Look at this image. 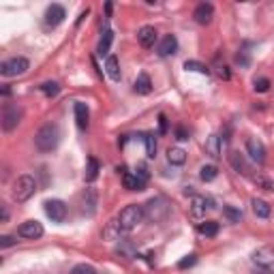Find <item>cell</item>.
Listing matches in <instances>:
<instances>
[{
    "label": "cell",
    "mask_w": 274,
    "mask_h": 274,
    "mask_svg": "<svg viewBox=\"0 0 274 274\" xmlns=\"http://www.w3.org/2000/svg\"><path fill=\"white\" fill-rule=\"evenodd\" d=\"M60 141V131L56 125H43L37 133H34V146H37L39 152H52V150H56V146H58Z\"/></svg>",
    "instance_id": "obj_1"
},
{
    "label": "cell",
    "mask_w": 274,
    "mask_h": 274,
    "mask_svg": "<svg viewBox=\"0 0 274 274\" xmlns=\"http://www.w3.org/2000/svg\"><path fill=\"white\" fill-rule=\"evenodd\" d=\"M143 216H146V212H143V206H137V204L127 206L125 210H122V212L118 214V219H116V221H118L120 232H122V234L133 232V229L143 221Z\"/></svg>",
    "instance_id": "obj_2"
},
{
    "label": "cell",
    "mask_w": 274,
    "mask_h": 274,
    "mask_svg": "<svg viewBox=\"0 0 274 274\" xmlns=\"http://www.w3.org/2000/svg\"><path fill=\"white\" fill-rule=\"evenodd\" d=\"M34 191H37V182H34L32 176H19L15 182H13V191H11V197L13 201H17V204H24V201H28Z\"/></svg>",
    "instance_id": "obj_3"
},
{
    "label": "cell",
    "mask_w": 274,
    "mask_h": 274,
    "mask_svg": "<svg viewBox=\"0 0 274 274\" xmlns=\"http://www.w3.org/2000/svg\"><path fill=\"white\" fill-rule=\"evenodd\" d=\"M30 69V62H28L24 56H15V58H9L0 64V73L4 77H15V75H24L26 71Z\"/></svg>",
    "instance_id": "obj_4"
},
{
    "label": "cell",
    "mask_w": 274,
    "mask_h": 274,
    "mask_svg": "<svg viewBox=\"0 0 274 274\" xmlns=\"http://www.w3.org/2000/svg\"><path fill=\"white\" fill-rule=\"evenodd\" d=\"M143 212H146L148 219H152L154 223L158 221H163L165 216L169 214V206H167V201H165L163 197H154V199H150L146 206H143Z\"/></svg>",
    "instance_id": "obj_5"
},
{
    "label": "cell",
    "mask_w": 274,
    "mask_h": 274,
    "mask_svg": "<svg viewBox=\"0 0 274 274\" xmlns=\"http://www.w3.org/2000/svg\"><path fill=\"white\" fill-rule=\"evenodd\" d=\"M21 120V107L13 105V103H6L2 107V129L4 131H13Z\"/></svg>",
    "instance_id": "obj_6"
},
{
    "label": "cell",
    "mask_w": 274,
    "mask_h": 274,
    "mask_svg": "<svg viewBox=\"0 0 274 274\" xmlns=\"http://www.w3.org/2000/svg\"><path fill=\"white\" fill-rule=\"evenodd\" d=\"M45 214L54 223H62L67 219V204L60 199H49V201H45Z\"/></svg>",
    "instance_id": "obj_7"
},
{
    "label": "cell",
    "mask_w": 274,
    "mask_h": 274,
    "mask_svg": "<svg viewBox=\"0 0 274 274\" xmlns=\"http://www.w3.org/2000/svg\"><path fill=\"white\" fill-rule=\"evenodd\" d=\"M17 234H19V238H26V240H39L43 236V225L39 221H26L19 225Z\"/></svg>",
    "instance_id": "obj_8"
},
{
    "label": "cell",
    "mask_w": 274,
    "mask_h": 274,
    "mask_svg": "<svg viewBox=\"0 0 274 274\" xmlns=\"http://www.w3.org/2000/svg\"><path fill=\"white\" fill-rule=\"evenodd\" d=\"M64 17H67V11H64L62 4H49L45 9V24L47 26H58L64 21Z\"/></svg>",
    "instance_id": "obj_9"
},
{
    "label": "cell",
    "mask_w": 274,
    "mask_h": 274,
    "mask_svg": "<svg viewBox=\"0 0 274 274\" xmlns=\"http://www.w3.org/2000/svg\"><path fill=\"white\" fill-rule=\"evenodd\" d=\"M193 17H195L197 24L208 26V24L212 21V17H214V6H212L210 2H201V4H197L195 11H193Z\"/></svg>",
    "instance_id": "obj_10"
},
{
    "label": "cell",
    "mask_w": 274,
    "mask_h": 274,
    "mask_svg": "<svg viewBox=\"0 0 274 274\" xmlns=\"http://www.w3.org/2000/svg\"><path fill=\"white\" fill-rule=\"evenodd\" d=\"M212 199L210 197H201V195H195L191 201V214L195 216V219H201V216L206 214V210H212Z\"/></svg>",
    "instance_id": "obj_11"
},
{
    "label": "cell",
    "mask_w": 274,
    "mask_h": 274,
    "mask_svg": "<svg viewBox=\"0 0 274 274\" xmlns=\"http://www.w3.org/2000/svg\"><path fill=\"white\" fill-rule=\"evenodd\" d=\"M247 152H249V156L253 158L255 163H264L266 161V148H264L262 141L255 139V137L247 139Z\"/></svg>",
    "instance_id": "obj_12"
},
{
    "label": "cell",
    "mask_w": 274,
    "mask_h": 274,
    "mask_svg": "<svg viewBox=\"0 0 274 274\" xmlns=\"http://www.w3.org/2000/svg\"><path fill=\"white\" fill-rule=\"evenodd\" d=\"M137 41H139V45L141 47H154V43H156V30H154V26H141L139 28V32H137Z\"/></svg>",
    "instance_id": "obj_13"
},
{
    "label": "cell",
    "mask_w": 274,
    "mask_h": 274,
    "mask_svg": "<svg viewBox=\"0 0 274 274\" xmlns=\"http://www.w3.org/2000/svg\"><path fill=\"white\" fill-rule=\"evenodd\" d=\"M253 262L257 266H262V268H268V266L274 262V249L272 247H262L257 249L253 253Z\"/></svg>",
    "instance_id": "obj_14"
},
{
    "label": "cell",
    "mask_w": 274,
    "mask_h": 274,
    "mask_svg": "<svg viewBox=\"0 0 274 274\" xmlns=\"http://www.w3.org/2000/svg\"><path fill=\"white\" fill-rule=\"evenodd\" d=\"M122 184H125L127 191H143L146 180H141L137 174H129V171H125V174H122Z\"/></svg>",
    "instance_id": "obj_15"
},
{
    "label": "cell",
    "mask_w": 274,
    "mask_h": 274,
    "mask_svg": "<svg viewBox=\"0 0 274 274\" xmlns=\"http://www.w3.org/2000/svg\"><path fill=\"white\" fill-rule=\"evenodd\" d=\"M176 49H178V39L174 34H165L163 41L158 43V54L161 56H171L176 54Z\"/></svg>",
    "instance_id": "obj_16"
},
{
    "label": "cell",
    "mask_w": 274,
    "mask_h": 274,
    "mask_svg": "<svg viewBox=\"0 0 274 274\" xmlns=\"http://www.w3.org/2000/svg\"><path fill=\"white\" fill-rule=\"evenodd\" d=\"M133 90L137 92V95H150V92H152V82H150V75L148 73H139V75H137Z\"/></svg>",
    "instance_id": "obj_17"
},
{
    "label": "cell",
    "mask_w": 274,
    "mask_h": 274,
    "mask_svg": "<svg viewBox=\"0 0 274 274\" xmlns=\"http://www.w3.org/2000/svg\"><path fill=\"white\" fill-rule=\"evenodd\" d=\"M221 146H223V139L219 135H210L206 141V154L210 158H219L221 156Z\"/></svg>",
    "instance_id": "obj_18"
},
{
    "label": "cell",
    "mask_w": 274,
    "mask_h": 274,
    "mask_svg": "<svg viewBox=\"0 0 274 274\" xmlns=\"http://www.w3.org/2000/svg\"><path fill=\"white\" fill-rule=\"evenodd\" d=\"M229 163H232V167L238 171V174H249V171H251L247 158H244L240 152H232V154H229Z\"/></svg>",
    "instance_id": "obj_19"
},
{
    "label": "cell",
    "mask_w": 274,
    "mask_h": 274,
    "mask_svg": "<svg viewBox=\"0 0 274 274\" xmlns=\"http://www.w3.org/2000/svg\"><path fill=\"white\" fill-rule=\"evenodd\" d=\"M88 120H90V112L86 103H75V122L79 129H86L88 127Z\"/></svg>",
    "instance_id": "obj_20"
},
{
    "label": "cell",
    "mask_w": 274,
    "mask_h": 274,
    "mask_svg": "<svg viewBox=\"0 0 274 274\" xmlns=\"http://www.w3.org/2000/svg\"><path fill=\"white\" fill-rule=\"evenodd\" d=\"M251 204H253V212H255L257 219H268V216H270V204H268V201L255 197Z\"/></svg>",
    "instance_id": "obj_21"
},
{
    "label": "cell",
    "mask_w": 274,
    "mask_h": 274,
    "mask_svg": "<svg viewBox=\"0 0 274 274\" xmlns=\"http://www.w3.org/2000/svg\"><path fill=\"white\" fill-rule=\"evenodd\" d=\"M112 41H114V32L110 30V28H105L103 30V37H101L99 41V56H107V52H110V47H112Z\"/></svg>",
    "instance_id": "obj_22"
},
{
    "label": "cell",
    "mask_w": 274,
    "mask_h": 274,
    "mask_svg": "<svg viewBox=\"0 0 274 274\" xmlns=\"http://www.w3.org/2000/svg\"><path fill=\"white\" fill-rule=\"evenodd\" d=\"M105 71H107V75H110L114 82H118V79H120V67H118V58H116V56H107Z\"/></svg>",
    "instance_id": "obj_23"
},
{
    "label": "cell",
    "mask_w": 274,
    "mask_h": 274,
    "mask_svg": "<svg viewBox=\"0 0 274 274\" xmlns=\"http://www.w3.org/2000/svg\"><path fill=\"white\" fill-rule=\"evenodd\" d=\"M167 161L171 165H184L186 163V152L182 148H169L167 150Z\"/></svg>",
    "instance_id": "obj_24"
},
{
    "label": "cell",
    "mask_w": 274,
    "mask_h": 274,
    "mask_svg": "<svg viewBox=\"0 0 274 274\" xmlns=\"http://www.w3.org/2000/svg\"><path fill=\"white\" fill-rule=\"evenodd\" d=\"M199 234L206 236V238H214L216 234H219V223H214V221L201 223V225H199Z\"/></svg>",
    "instance_id": "obj_25"
},
{
    "label": "cell",
    "mask_w": 274,
    "mask_h": 274,
    "mask_svg": "<svg viewBox=\"0 0 274 274\" xmlns=\"http://www.w3.org/2000/svg\"><path fill=\"white\" fill-rule=\"evenodd\" d=\"M216 176H219V169H216L214 165H204V167L199 169V178L204 180V182H212Z\"/></svg>",
    "instance_id": "obj_26"
},
{
    "label": "cell",
    "mask_w": 274,
    "mask_h": 274,
    "mask_svg": "<svg viewBox=\"0 0 274 274\" xmlns=\"http://www.w3.org/2000/svg\"><path fill=\"white\" fill-rule=\"evenodd\" d=\"M223 216H225L229 223H240L242 221V212L238 210V208H234V206H225V208H223Z\"/></svg>",
    "instance_id": "obj_27"
},
{
    "label": "cell",
    "mask_w": 274,
    "mask_h": 274,
    "mask_svg": "<svg viewBox=\"0 0 274 274\" xmlns=\"http://www.w3.org/2000/svg\"><path fill=\"white\" fill-rule=\"evenodd\" d=\"M141 139H143V143H146V154H148L150 158H154V154H156V141H154V135L143 133V135H141Z\"/></svg>",
    "instance_id": "obj_28"
},
{
    "label": "cell",
    "mask_w": 274,
    "mask_h": 274,
    "mask_svg": "<svg viewBox=\"0 0 274 274\" xmlns=\"http://www.w3.org/2000/svg\"><path fill=\"white\" fill-rule=\"evenodd\" d=\"M99 176V161L97 158H88V169H86V180L88 182H95Z\"/></svg>",
    "instance_id": "obj_29"
},
{
    "label": "cell",
    "mask_w": 274,
    "mask_h": 274,
    "mask_svg": "<svg viewBox=\"0 0 274 274\" xmlns=\"http://www.w3.org/2000/svg\"><path fill=\"white\" fill-rule=\"evenodd\" d=\"M39 88H41V92H43V95H45V97H49V99H52V97H56V95H58V92H60V86L56 84V82H45V84H41Z\"/></svg>",
    "instance_id": "obj_30"
},
{
    "label": "cell",
    "mask_w": 274,
    "mask_h": 274,
    "mask_svg": "<svg viewBox=\"0 0 274 274\" xmlns=\"http://www.w3.org/2000/svg\"><path fill=\"white\" fill-rule=\"evenodd\" d=\"M120 227H118V221H112L110 225L105 227V232H103V236L105 238H110V240H120Z\"/></svg>",
    "instance_id": "obj_31"
},
{
    "label": "cell",
    "mask_w": 274,
    "mask_h": 274,
    "mask_svg": "<svg viewBox=\"0 0 274 274\" xmlns=\"http://www.w3.org/2000/svg\"><path fill=\"white\" fill-rule=\"evenodd\" d=\"M184 69H186V71H197V73H204V75L210 73V69H208L206 64L197 62V60H186V62H184Z\"/></svg>",
    "instance_id": "obj_32"
},
{
    "label": "cell",
    "mask_w": 274,
    "mask_h": 274,
    "mask_svg": "<svg viewBox=\"0 0 274 274\" xmlns=\"http://www.w3.org/2000/svg\"><path fill=\"white\" fill-rule=\"evenodd\" d=\"M214 73L223 77V79H229L232 77V73H229V69H227V64H223L221 60H214Z\"/></svg>",
    "instance_id": "obj_33"
},
{
    "label": "cell",
    "mask_w": 274,
    "mask_h": 274,
    "mask_svg": "<svg viewBox=\"0 0 274 274\" xmlns=\"http://www.w3.org/2000/svg\"><path fill=\"white\" fill-rule=\"evenodd\" d=\"M71 274H97V270L92 268V266L88 264H77L73 270H71Z\"/></svg>",
    "instance_id": "obj_34"
},
{
    "label": "cell",
    "mask_w": 274,
    "mask_h": 274,
    "mask_svg": "<svg viewBox=\"0 0 274 274\" xmlns=\"http://www.w3.org/2000/svg\"><path fill=\"white\" fill-rule=\"evenodd\" d=\"M268 90H270V79L268 77L255 79V92H268Z\"/></svg>",
    "instance_id": "obj_35"
},
{
    "label": "cell",
    "mask_w": 274,
    "mask_h": 274,
    "mask_svg": "<svg viewBox=\"0 0 274 274\" xmlns=\"http://www.w3.org/2000/svg\"><path fill=\"white\" fill-rule=\"evenodd\" d=\"M195 262H197V255H195V253H191V255H186V257L182 259V262L178 264V268H180V270L191 268V266H195Z\"/></svg>",
    "instance_id": "obj_36"
},
{
    "label": "cell",
    "mask_w": 274,
    "mask_h": 274,
    "mask_svg": "<svg viewBox=\"0 0 274 274\" xmlns=\"http://www.w3.org/2000/svg\"><path fill=\"white\" fill-rule=\"evenodd\" d=\"M176 139L178 141H186V139H189V131H186L184 127H178L176 129Z\"/></svg>",
    "instance_id": "obj_37"
},
{
    "label": "cell",
    "mask_w": 274,
    "mask_h": 274,
    "mask_svg": "<svg viewBox=\"0 0 274 274\" xmlns=\"http://www.w3.org/2000/svg\"><path fill=\"white\" fill-rule=\"evenodd\" d=\"M15 242H17V240H15V238H11V236H2V238H0V247H2V249L13 247Z\"/></svg>",
    "instance_id": "obj_38"
},
{
    "label": "cell",
    "mask_w": 274,
    "mask_h": 274,
    "mask_svg": "<svg viewBox=\"0 0 274 274\" xmlns=\"http://www.w3.org/2000/svg\"><path fill=\"white\" fill-rule=\"evenodd\" d=\"M236 62H238V64H240V67H249V64H251V60H249V56H247V54H244V52H240V54H238V56H236Z\"/></svg>",
    "instance_id": "obj_39"
},
{
    "label": "cell",
    "mask_w": 274,
    "mask_h": 274,
    "mask_svg": "<svg viewBox=\"0 0 274 274\" xmlns=\"http://www.w3.org/2000/svg\"><path fill=\"white\" fill-rule=\"evenodd\" d=\"M255 182H257L259 186H264L266 191H274V184L270 182V180H266V178H255Z\"/></svg>",
    "instance_id": "obj_40"
},
{
    "label": "cell",
    "mask_w": 274,
    "mask_h": 274,
    "mask_svg": "<svg viewBox=\"0 0 274 274\" xmlns=\"http://www.w3.org/2000/svg\"><path fill=\"white\" fill-rule=\"evenodd\" d=\"M158 125H161V133H167V118H165L163 114L158 116Z\"/></svg>",
    "instance_id": "obj_41"
},
{
    "label": "cell",
    "mask_w": 274,
    "mask_h": 274,
    "mask_svg": "<svg viewBox=\"0 0 274 274\" xmlns=\"http://www.w3.org/2000/svg\"><path fill=\"white\" fill-rule=\"evenodd\" d=\"M255 274H274V270L270 268V266H268V268H262V266H259V268L255 270Z\"/></svg>",
    "instance_id": "obj_42"
},
{
    "label": "cell",
    "mask_w": 274,
    "mask_h": 274,
    "mask_svg": "<svg viewBox=\"0 0 274 274\" xmlns=\"http://www.w3.org/2000/svg\"><path fill=\"white\" fill-rule=\"evenodd\" d=\"M11 95V88H9V86H4V88H2V97H9Z\"/></svg>",
    "instance_id": "obj_43"
},
{
    "label": "cell",
    "mask_w": 274,
    "mask_h": 274,
    "mask_svg": "<svg viewBox=\"0 0 274 274\" xmlns=\"http://www.w3.org/2000/svg\"><path fill=\"white\" fill-rule=\"evenodd\" d=\"M127 139H129V135H122V139L118 141V143H120V148H122V146H125V143H127Z\"/></svg>",
    "instance_id": "obj_44"
}]
</instances>
